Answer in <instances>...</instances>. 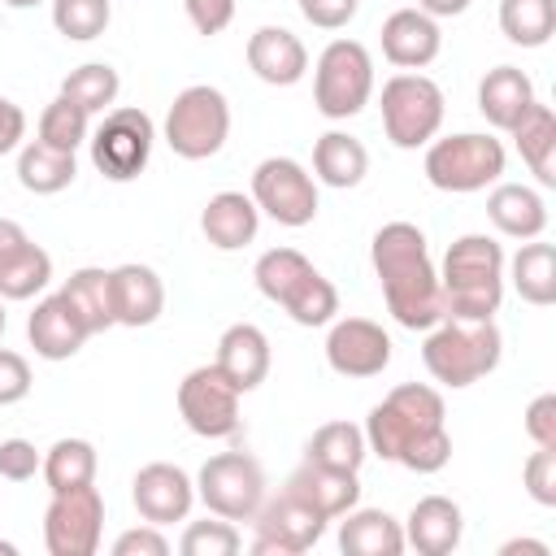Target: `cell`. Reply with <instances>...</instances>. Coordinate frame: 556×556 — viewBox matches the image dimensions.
Segmentation results:
<instances>
[{
	"label": "cell",
	"mask_w": 556,
	"mask_h": 556,
	"mask_svg": "<svg viewBox=\"0 0 556 556\" xmlns=\"http://www.w3.org/2000/svg\"><path fill=\"white\" fill-rule=\"evenodd\" d=\"M9 9H35V4H43V0H4Z\"/></svg>",
	"instance_id": "53"
},
{
	"label": "cell",
	"mask_w": 556,
	"mask_h": 556,
	"mask_svg": "<svg viewBox=\"0 0 556 556\" xmlns=\"http://www.w3.org/2000/svg\"><path fill=\"white\" fill-rule=\"evenodd\" d=\"M248 65L261 83L269 87H291L304 78L308 70V48L300 43V35H291L287 26H261L248 39Z\"/></svg>",
	"instance_id": "22"
},
{
	"label": "cell",
	"mask_w": 556,
	"mask_h": 556,
	"mask_svg": "<svg viewBox=\"0 0 556 556\" xmlns=\"http://www.w3.org/2000/svg\"><path fill=\"white\" fill-rule=\"evenodd\" d=\"M96 469H100V456L87 439H56L48 452H43V482L48 491H74V486H87L96 482Z\"/></svg>",
	"instance_id": "35"
},
{
	"label": "cell",
	"mask_w": 556,
	"mask_h": 556,
	"mask_svg": "<svg viewBox=\"0 0 556 556\" xmlns=\"http://www.w3.org/2000/svg\"><path fill=\"white\" fill-rule=\"evenodd\" d=\"M74 178H78L74 152L48 148V143H39V139L22 143V152H17V182H22L26 191H35V195H56V191H65Z\"/></svg>",
	"instance_id": "33"
},
{
	"label": "cell",
	"mask_w": 556,
	"mask_h": 556,
	"mask_svg": "<svg viewBox=\"0 0 556 556\" xmlns=\"http://www.w3.org/2000/svg\"><path fill=\"white\" fill-rule=\"evenodd\" d=\"M252 521H256V539H252L256 556H300L326 534V517L313 513L291 491H282L274 500H261Z\"/></svg>",
	"instance_id": "15"
},
{
	"label": "cell",
	"mask_w": 556,
	"mask_h": 556,
	"mask_svg": "<svg viewBox=\"0 0 556 556\" xmlns=\"http://www.w3.org/2000/svg\"><path fill=\"white\" fill-rule=\"evenodd\" d=\"M117 91H122V78H117V70L104 65V61L78 65V70H70L65 83H61V96L74 100V104L87 109V113H109L113 100H117Z\"/></svg>",
	"instance_id": "38"
},
{
	"label": "cell",
	"mask_w": 556,
	"mask_h": 556,
	"mask_svg": "<svg viewBox=\"0 0 556 556\" xmlns=\"http://www.w3.org/2000/svg\"><path fill=\"white\" fill-rule=\"evenodd\" d=\"M30 395V365L22 352L0 348V404H17Z\"/></svg>",
	"instance_id": "45"
},
{
	"label": "cell",
	"mask_w": 556,
	"mask_h": 556,
	"mask_svg": "<svg viewBox=\"0 0 556 556\" xmlns=\"http://www.w3.org/2000/svg\"><path fill=\"white\" fill-rule=\"evenodd\" d=\"M113 278V313H117V326H152L161 313H165V287H161V274L152 265H139V261H126L117 269H109Z\"/></svg>",
	"instance_id": "23"
},
{
	"label": "cell",
	"mask_w": 556,
	"mask_h": 556,
	"mask_svg": "<svg viewBox=\"0 0 556 556\" xmlns=\"http://www.w3.org/2000/svg\"><path fill=\"white\" fill-rule=\"evenodd\" d=\"M152 139H156V126H152V117L143 109H135V104L109 109L100 130L87 139L91 143V165L109 182H130V178H139L148 169Z\"/></svg>",
	"instance_id": "11"
},
{
	"label": "cell",
	"mask_w": 556,
	"mask_h": 556,
	"mask_svg": "<svg viewBox=\"0 0 556 556\" xmlns=\"http://www.w3.org/2000/svg\"><path fill=\"white\" fill-rule=\"evenodd\" d=\"M526 434L534 439V447H556V395L543 391L530 400L526 408Z\"/></svg>",
	"instance_id": "47"
},
{
	"label": "cell",
	"mask_w": 556,
	"mask_h": 556,
	"mask_svg": "<svg viewBox=\"0 0 556 556\" xmlns=\"http://www.w3.org/2000/svg\"><path fill=\"white\" fill-rule=\"evenodd\" d=\"M439 287H443V317L495 321L504 304V248L491 235L452 239L439 269Z\"/></svg>",
	"instance_id": "3"
},
{
	"label": "cell",
	"mask_w": 556,
	"mask_h": 556,
	"mask_svg": "<svg viewBox=\"0 0 556 556\" xmlns=\"http://www.w3.org/2000/svg\"><path fill=\"white\" fill-rule=\"evenodd\" d=\"M22 139H26V113L9 96H0V156L13 152Z\"/></svg>",
	"instance_id": "49"
},
{
	"label": "cell",
	"mask_w": 556,
	"mask_h": 556,
	"mask_svg": "<svg viewBox=\"0 0 556 556\" xmlns=\"http://www.w3.org/2000/svg\"><path fill=\"white\" fill-rule=\"evenodd\" d=\"M239 547H243V539H239V530L226 517H217V521H191L182 530V539H178V552L182 556H235Z\"/></svg>",
	"instance_id": "41"
},
{
	"label": "cell",
	"mask_w": 556,
	"mask_h": 556,
	"mask_svg": "<svg viewBox=\"0 0 556 556\" xmlns=\"http://www.w3.org/2000/svg\"><path fill=\"white\" fill-rule=\"evenodd\" d=\"M282 491H291L295 500H304V504H308L313 513H321L326 521L343 517V513L356 508V500H361V482H356L352 469H330V465H317V460H304V465L287 478Z\"/></svg>",
	"instance_id": "21"
},
{
	"label": "cell",
	"mask_w": 556,
	"mask_h": 556,
	"mask_svg": "<svg viewBox=\"0 0 556 556\" xmlns=\"http://www.w3.org/2000/svg\"><path fill=\"white\" fill-rule=\"evenodd\" d=\"M486 217L508 239H539L547 230V200L526 182H495L486 195Z\"/></svg>",
	"instance_id": "26"
},
{
	"label": "cell",
	"mask_w": 556,
	"mask_h": 556,
	"mask_svg": "<svg viewBox=\"0 0 556 556\" xmlns=\"http://www.w3.org/2000/svg\"><path fill=\"white\" fill-rule=\"evenodd\" d=\"M326 361L343 378H374L391 365V334L369 317H343L326 334Z\"/></svg>",
	"instance_id": "16"
},
{
	"label": "cell",
	"mask_w": 556,
	"mask_h": 556,
	"mask_svg": "<svg viewBox=\"0 0 556 556\" xmlns=\"http://www.w3.org/2000/svg\"><path fill=\"white\" fill-rule=\"evenodd\" d=\"M504 356V334L495 321H465V317H443L430 326L421 343V361L434 382L460 391L473 387L478 378L495 374Z\"/></svg>",
	"instance_id": "5"
},
{
	"label": "cell",
	"mask_w": 556,
	"mask_h": 556,
	"mask_svg": "<svg viewBox=\"0 0 556 556\" xmlns=\"http://www.w3.org/2000/svg\"><path fill=\"white\" fill-rule=\"evenodd\" d=\"M239 387L217 365H195L178 382V413L200 439H230L239 430Z\"/></svg>",
	"instance_id": "14"
},
{
	"label": "cell",
	"mask_w": 556,
	"mask_h": 556,
	"mask_svg": "<svg viewBox=\"0 0 556 556\" xmlns=\"http://www.w3.org/2000/svg\"><path fill=\"white\" fill-rule=\"evenodd\" d=\"M513 552H534V556H547L552 547H547V543H539V539H508V543L500 547V556H513Z\"/></svg>",
	"instance_id": "52"
},
{
	"label": "cell",
	"mask_w": 556,
	"mask_h": 556,
	"mask_svg": "<svg viewBox=\"0 0 556 556\" xmlns=\"http://www.w3.org/2000/svg\"><path fill=\"white\" fill-rule=\"evenodd\" d=\"M26 339H30L35 356H43V361H70L91 339V330L83 326V317L74 313V304L56 291V295H43L35 304V313L26 317Z\"/></svg>",
	"instance_id": "18"
},
{
	"label": "cell",
	"mask_w": 556,
	"mask_h": 556,
	"mask_svg": "<svg viewBox=\"0 0 556 556\" xmlns=\"http://www.w3.org/2000/svg\"><path fill=\"white\" fill-rule=\"evenodd\" d=\"M361 0H300L304 22H313L317 30H343L356 17Z\"/></svg>",
	"instance_id": "46"
},
{
	"label": "cell",
	"mask_w": 556,
	"mask_h": 556,
	"mask_svg": "<svg viewBox=\"0 0 556 556\" xmlns=\"http://www.w3.org/2000/svg\"><path fill=\"white\" fill-rule=\"evenodd\" d=\"M256 226H261V208L243 191H217L200 213V230L217 252H235V248L252 243Z\"/></svg>",
	"instance_id": "27"
},
{
	"label": "cell",
	"mask_w": 556,
	"mask_h": 556,
	"mask_svg": "<svg viewBox=\"0 0 556 556\" xmlns=\"http://www.w3.org/2000/svg\"><path fill=\"white\" fill-rule=\"evenodd\" d=\"M348 521L339 526V552L343 556H400L404 552V526L382 508H348Z\"/></svg>",
	"instance_id": "28"
},
{
	"label": "cell",
	"mask_w": 556,
	"mask_h": 556,
	"mask_svg": "<svg viewBox=\"0 0 556 556\" xmlns=\"http://www.w3.org/2000/svg\"><path fill=\"white\" fill-rule=\"evenodd\" d=\"M443 87L426 74H395L382 83V130L395 148H421L443 126Z\"/></svg>",
	"instance_id": "9"
},
{
	"label": "cell",
	"mask_w": 556,
	"mask_h": 556,
	"mask_svg": "<svg viewBox=\"0 0 556 556\" xmlns=\"http://www.w3.org/2000/svg\"><path fill=\"white\" fill-rule=\"evenodd\" d=\"M269 339H265V330L261 326H252V321H235V326H226V334L217 339V369L248 395V391H256L261 382H265V374H269Z\"/></svg>",
	"instance_id": "24"
},
{
	"label": "cell",
	"mask_w": 556,
	"mask_h": 556,
	"mask_svg": "<svg viewBox=\"0 0 556 556\" xmlns=\"http://www.w3.org/2000/svg\"><path fill=\"white\" fill-rule=\"evenodd\" d=\"M500 30L517 48H543L556 30V0H500Z\"/></svg>",
	"instance_id": "36"
},
{
	"label": "cell",
	"mask_w": 556,
	"mask_h": 556,
	"mask_svg": "<svg viewBox=\"0 0 556 556\" xmlns=\"http://www.w3.org/2000/svg\"><path fill=\"white\" fill-rule=\"evenodd\" d=\"M0 334H4V300H0Z\"/></svg>",
	"instance_id": "55"
},
{
	"label": "cell",
	"mask_w": 556,
	"mask_h": 556,
	"mask_svg": "<svg viewBox=\"0 0 556 556\" xmlns=\"http://www.w3.org/2000/svg\"><path fill=\"white\" fill-rule=\"evenodd\" d=\"M521 478H526V491H530L534 504L556 508V447H539V452L526 460Z\"/></svg>",
	"instance_id": "42"
},
{
	"label": "cell",
	"mask_w": 556,
	"mask_h": 556,
	"mask_svg": "<svg viewBox=\"0 0 556 556\" xmlns=\"http://www.w3.org/2000/svg\"><path fill=\"white\" fill-rule=\"evenodd\" d=\"M169 552V539L161 534V526H135L126 534L113 539V556H165Z\"/></svg>",
	"instance_id": "48"
},
{
	"label": "cell",
	"mask_w": 556,
	"mask_h": 556,
	"mask_svg": "<svg viewBox=\"0 0 556 556\" xmlns=\"http://www.w3.org/2000/svg\"><path fill=\"white\" fill-rule=\"evenodd\" d=\"M195 495L213 517L226 521H252L261 500H265V469L248 452H217L200 465Z\"/></svg>",
	"instance_id": "10"
},
{
	"label": "cell",
	"mask_w": 556,
	"mask_h": 556,
	"mask_svg": "<svg viewBox=\"0 0 556 556\" xmlns=\"http://www.w3.org/2000/svg\"><path fill=\"white\" fill-rule=\"evenodd\" d=\"M61 295L74 304V313L83 317V326H87L91 334H104L109 326H117V313H113V278H109V269H100V265H83V269H74V274L65 278Z\"/></svg>",
	"instance_id": "32"
},
{
	"label": "cell",
	"mask_w": 556,
	"mask_h": 556,
	"mask_svg": "<svg viewBox=\"0 0 556 556\" xmlns=\"http://www.w3.org/2000/svg\"><path fill=\"white\" fill-rule=\"evenodd\" d=\"M252 204L278 226H308L317 217V178L291 156H265L252 169Z\"/></svg>",
	"instance_id": "12"
},
{
	"label": "cell",
	"mask_w": 556,
	"mask_h": 556,
	"mask_svg": "<svg viewBox=\"0 0 556 556\" xmlns=\"http://www.w3.org/2000/svg\"><path fill=\"white\" fill-rule=\"evenodd\" d=\"M365 443L374 456L413 473H439L452 460V434L443 426V395L426 382H400L365 417Z\"/></svg>",
	"instance_id": "1"
},
{
	"label": "cell",
	"mask_w": 556,
	"mask_h": 556,
	"mask_svg": "<svg viewBox=\"0 0 556 556\" xmlns=\"http://www.w3.org/2000/svg\"><path fill=\"white\" fill-rule=\"evenodd\" d=\"M534 83L526 70L517 65H495L486 70V78L478 83V113L495 126V130H513L521 122V113L534 104Z\"/></svg>",
	"instance_id": "25"
},
{
	"label": "cell",
	"mask_w": 556,
	"mask_h": 556,
	"mask_svg": "<svg viewBox=\"0 0 556 556\" xmlns=\"http://www.w3.org/2000/svg\"><path fill=\"white\" fill-rule=\"evenodd\" d=\"M230 135V104L217 87L195 83L182 87L165 113V143L174 148V156L182 161H208L222 152Z\"/></svg>",
	"instance_id": "8"
},
{
	"label": "cell",
	"mask_w": 556,
	"mask_h": 556,
	"mask_svg": "<svg viewBox=\"0 0 556 556\" xmlns=\"http://www.w3.org/2000/svg\"><path fill=\"white\" fill-rule=\"evenodd\" d=\"M13 552H17V547H13V543H4V539H0V556H13Z\"/></svg>",
	"instance_id": "54"
},
{
	"label": "cell",
	"mask_w": 556,
	"mask_h": 556,
	"mask_svg": "<svg viewBox=\"0 0 556 556\" xmlns=\"http://www.w3.org/2000/svg\"><path fill=\"white\" fill-rule=\"evenodd\" d=\"M504 161L508 156H504V143L495 135L465 130V135L430 139V148H426V178L439 191L469 195V191H482V187L500 182Z\"/></svg>",
	"instance_id": "6"
},
{
	"label": "cell",
	"mask_w": 556,
	"mask_h": 556,
	"mask_svg": "<svg viewBox=\"0 0 556 556\" xmlns=\"http://www.w3.org/2000/svg\"><path fill=\"white\" fill-rule=\"evenodd\" d=\"M182 9L200 35H222L235 22V0H182Z\"/></svg>",
	"instance_id": "44"
},
{
	"label": "cell",
	"mask_w": 556,
	"mask_h": 556,
	"mask_svg": "<svg viewBox=\"0 0 556 556\" xmlns=\"http://www.w3.org/2000/svg\"><path fill=\"white\" fill-rule=\"evenodd\" d=\"M130 500L139 508L143 521L152 526H169V521H187L191 504H195V482L187 478V469L169 465V460H152L135 473L130 482Z\"/></svg>",
	"instance_id": "17"
},
{
	"label": "cell",
	"mask_w": 556,
	"mask_h": 556,
	"mask_svg": "<svg viewBox=\"0 0 556 556\" xmlns=\"http://www.w3.org/2000/svg\"><path fill=\"white\" fill-rule=\"evenodd\" d=\"M26 239H30V235H26V230H22L13 217H0V261H4V256H13V252L26 243Z\"/></svg>",
	"instance_id": "50"
},
{
	"label": "cell",
	"mask_w": 556,
	"mask_h": 556,
	"mask_svg": "<svg viewBox=\"0 0 556 556\" xmlns=\"http://www.w3.org/2000/svg\"><path fill=\"white\" fill-rule=\"evenodd\" d=\"M39 465H43V456L35 452L30 439H0V478L26 482L39 473Z\"/></svg>",
	"instance_id": "43"
},
{
	"label": "cell",
	"mask_w": 556,
	"mask_h": 556,
	"mask_svg": "<svg viewBox=\"0 0 556 556\" xmlns=\"http://www.w3.org/2000/svg\"><path fill=\"white\" fill-rule=\"evenodd\" d=\"M508 278H513V291L534 304V308H547L556 304V248L539 239H526L508 265Z\"/></svg>",
	"instance_id": "31"
},
{
	"label": "cell",
	"mask_w": 556,
	"mask_h": 556,
	"mask_svg": "<svg viewBox=\"0 0 556 556\" xmlns=\"http://www.w3.org/2000/svg\"><path fill=\"white\" fill-rule=\"evenodd\" d=\"M369 261L382 282L387 313L404 330H430L434 321H443L439 269L430 261L426 235L413 222H387L369 243Z\"/></svg>",
	"instance_id": "2"
},
{
	"label": "cell",
	"mask_w": 556,
	"mask_h": 556,
	"mask_svg": "<svg viewBox=\"0 0 556 556\" xmlns=\"http://www.w3.org/2000/svg\"><path fill=\"white\" fill-rule=\"evenodd\" d=\"M109 22H113V0H52V26L74 43L100 39Z\"/></svg>",
	"instance_id": "40"
},
{
	"label": "cell",
	"mask_w": 556,
	"mask_h": 556,
	"mask_svg": "<svg viewBox=\"0 0 556 556\" xmlns=\"http://www.w3.org/2000/svg\"><path fill=\"white\" fill-rule=\"evenodd\" d=\"M369 456V443H365V430L352 426V421H326L313 430V439L304 443V460H317V465H330V469H361Z\"/></svg>",
	"instance_id": "34"
},
{
	"label": "cell",
	"mask_w": 556,
	"mask_h": 556,
	"mask_svg": "<svg viewBox=\"0 0 556 556\" xmlns=\"http://www.w3.org/2000/svg\"><path fill=\"white\" fill-rule=\"evenodd\" d=\"M443 35H439V17L421 13V9H395L382 22V56L400 70H421L439 56Z\"/></svg>",
	"instance_id": "19"
},
{
	"label": "cell",
	"mask_w": 556,
	"mask_h": 556,
	"mask_svg": "<svg viewBox=\"0 0 556 556\" xmlns=\"http://www.w3.org/2000/svg\"><path fill=\"white\" fill-rule=\"evenodd\" d=\"M48 278H52V256L35 239H26L13 256L0 261V300H30L48 287Z\"/></svg>",
	"instance_id": "37"
},
{
	"label": "cell",
	"mask_w": 556,
	"mask_h": 556,
	"mask_svg": "<svg viewBox=\"0 0 556 556\" xmlns=\"http://www.w3.org/2000/svg\"><path fill=\"white\" fill-rule=\"evenodd\" d=\"M417 9L430 13V17H456V13L469 9V0H417Z\"/></svg>",
	"instance_id": "51"
},
{
	"label": "cell",
	"mask_w": 556,
	"mask_h": 556,
	"mask_svg": "<svg viewBox=\"0 0 556 556\" xmlns=\"http://www.w3.org/2000/svg\"><path fill=\"white\" fill-rule=\"evenodd\" d=\"M374 96V61L356 39H330L313 70V104L321 117H356Z\"/></svg>",
	"instance_id": "7"
},
{
	"label": "cell",
	"mask_w": 556,
	"mask_h": 556,
	"mask_svg": "<svg viewBox=\"0 0 556 556\" xmlns=\"http://www.w3.org/2000/svg\"><path fill=\"white\" fill-rule=\"evenodd\" d=\"M87 135H91V113L78 109L74 100H65V96H56V100L39 113V143H48V148L78 152V148L87 143Z\"/></svg>",
	"instance_id": "39"
},
{
	"label": "cell",
	"mask_w": 556,
	"mask_h": 556,
	"mask_svg": "<svg viewBox=\"0 0 556 556\" xmlns=\"http://www.w3.org/2000/svg\"><path fill=\"white\" fill-rule=\"evenodd\" d=\"M104 534V495L96 482L74 491H52L43 513V547L52 556H96Z\"/></svg>",
	"instance_id": "13"
},
{
	"label": "cell",
	"mask_w": 556,
	"mask_h": 556,
	"mask_svg": "<svg viewBox=\"0 0 556 556\" xmlns=\"http://www.w3.org/2000/svg\"><path fill=\"white\" fill-rule=\"evenodd\" d=\"M465 534V513L447 495H426L408 508L404 521V547H417L421 556H447L460 547Z\"/></svg>",
	"instance_id": "20"
},
{
	"label": "cell",
	"mask_w": 556,
	"mask_h": 556,
	"mask_svg": "<svg viewBox=\"0 0 556 556\" xmlns=\"http://www.w3.org/2000/svg\"><path fill=\"white\" fill-rule=\"evenodd\" d=\"M252 278H256V291L274 300L295 326H326L339 313L334 282L295 248H269L256 261Z\"/></svg>",
	"instance_id": "4"
},
{
	"label": "cell",
	"mask_w": 556,
	"mask_h": 556,
	"mask_svg": "<svg viewBox=\"0 0 556 556\" xmlns=\"http://www.w3.org/2000/svg\"><path fill=\"white\" fill-rule=\"evenodd\" d=\"M313 174H317V182H326L334 191H348L369 174V152H365V143L356 135L326 130L313 143Z\"/></svg>",
	"instance_id": "29"
},
{
	"label": "cell",
	"mask_w": 556,
	"mask_h": 556,
	"mask_svg": "<svg viewBox=\"0 0 556 556\" xmlns=\"http://www.w3.org/2000/svg\"><path fill=\"white\" fill-rule=\"evenodd\" d=\"M508 135L517 139V152L530 165V174L543 187H556V161H552V152H556V113H552V104L534 100Z\"/></svg>",
	"instance_id": "30"
}]
</instances>
